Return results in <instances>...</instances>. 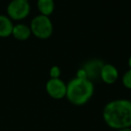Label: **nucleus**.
Instances as JSON below:
<instances>
[{
    "label": "nucleus",
    "instance_id": "obj_1",
    "mask_svg": "<svg viewBox=\"0 0 131 131\" xmlns=\"http://www.w3.org/2000/svg\"><path fill=\"white\" fill-rule=\"evenodd\" d=\"M102 118L108 127L116 130L131 127V101L117 99L109 102L103 108Z\"/></svg>",
    "mask_w": 131,
    "mask_h": 131
},
{
    "label": "nucleus",
    "instance_id": "obj_2",
    "mask_svg": "<svg viewBox=\"0 0 131 131\" xmlns=\"http://www.w3.org/2000/svg\"><path fill=\"white\" fill-rule=\"evenodd\" d=\"M94 93L93 83L89 79L72 78L67 84L66 98L75 106H82L87 103Z\"/></svg>",
    "mask_w": 131,
    "mask_h": 131
},
{
    "label": "nucleus",
    "instance_id": "obj_3",
    "mask_svg": "<svg viewBox=\"0 0 131 131\" xmlns=\"http://www.w3.org/2000/svg\"><path fill=\"white\" fill-rule=\"evenodd\" d=\"M31 34L40 40H47L53 34V24L49 16L39 15L31 20Z\"/></svg>",
    "mask_w": 131,
    "mask_h": 131
},
{
    "label": "nucleus",
    "instance_id": "obj_4",
    "mask_svg": "<svg viewBox=\"0 0 131 131\" xmlns=\"http://www.w3.org/2000/svg\"><path fill=\"white\" fill-rule=\"evenodd\" d=\"M31 12L29 1L26 0H12L6 8L7 16L11 20L20 21L25 19Z\"/></svg>",
    "mask_w": 131,
    "mask_h": 131
},
{
    "label": "nucleus",
    "instance_id": "obj_5",
    "mask_svg": "<svg viewBox=\"0 0 131 131\" xmlns=\"http://www.w3.org/2000/svg\"><path fill=\"white\" fill-rule=\"evenodd\" d=\"M46 92L55 100H61L66 98L67 84L60 78H49L46 83Z\"/></svg>",
    "mask_w": 131,
    "mask_h": 131
},
{
    "label": "nucleus",
    "instance_id": "obj_6",
    "mask_svg": "<svg viewBox=\"0 0 131 131\" xmlns=\"http://www.w3.org/2000/svg\"><path fill=\"white\" fill-rule=\"evenodd\" d=\"M100 78L106 84H113L118 78V71L112 64H103L101 69Z\"/></svg>",
    "mask_w": 131,
    "mask_h": 131
},
{
    "label": "nucleus",
    "instance_id": "obj_7",
    "mask_svg": "<svg viewBox=\"0 0 131 131\" xmlns=\"http://www.w3.org/2000/svg\"><path fill=\"white\" fill-rule=\"evenodd\" d=\"M103 63L100 60H92L86 63L83 67L84 70L86 71L88 75V79L93 82V79H95L96 77H100L101 69H102Z\"/></svg>",
    "mask_w": 131,
    "mask_h": 131
},
{
    "label": "nucleus",
    "instance_id": "obj_8",
    "mask_svg": "<svg viewBox=\"0 0 131 131\" xmlns=\"http://www.w3.org/2000/svg\"><path fill=\"white\" fill-rule=\"evenodd\" d=\"M12 35L18 40H26L31 37V31L30 26L24 24H18L14 25Z\"/></svg>",
    "mask_w": 131,
    "mask_h": 131
},
{
    "label": "nucleus",
    "instance_id": "obj_9",
    "mask_svg": "<svg viewBox=\"0 0 131 131\" xmlns=\"http://www.w3.org/2000/svg\"><path fill=\"white\" fill-rule=\"evenodd\" d=\"M14 24L7 15H0V37L7 38L11 36Z\"/></svg>",
    "mask_w": 131,
    "mask_h": 131
},
{
    "label": "nucleus",
    "instance_id": "obj_10",
    "mask_svg": "<svg viewBox=\"0 0 131 131\" xmlns=\"http://www.w3.org/2000/svg\"><path fill=\"white\" fill-rule=\"evenodd\" d=\"M37 8L40 15L50 16L55 9L54 0H37Z\"/></svg>",
    "mask_w": 131,
    "mask_h": 131
},
{
    "label": "nucleus",
    "instance_id": "obj_11",
    "mask_svg": "<svg viewBox=\"0 0 131 131\" xmlns=\"http://www.w3.org/2000/svg\"><path fill=\"white\" fill-rule=\"evenodd\" d=\"M121 82L124 87L127 88V89L131 90V69L130 68H129L127 71H126L125 74L122 75Z\"/></svg>",
    "mask_w": 131,
    "mask_h": 131
},
{
    "label": "nucleus",
    "instance_id": "obj_12",
    "mask_svg": "<svg viewBox=\"0 0 131 131\" xmlns=\"http://www.w3.org/2000/svg\"><path fill=\"white\" fill-rule=\"evenodd\" d=\"M61 75V69L58 66H53L49 69V77L50 78H59Z\"/></svg>",
    "mask_w": 131,
    "mask_h": 131
},
{
    "label": "nucleus",
    "instance_id": "obj_13",
    "mask_svg": "<svg viewBox=\"0 0 131 131\" xmlns=\"http://www.w3.org/2000/svg\"><path fill=\"white\" fill-rule=\"evenodd\" d=\"M77 77V78H81V79H88L87 73H86V71L84 70V68L78 69V71H77V77Z\"/></svg>",
    "mask_w": 131,
    "mask_h": 131
},
{
    "label": "nucleus",
    "instance_id": "obj_14",
    "mask_svg": "<svg viewBox=\"0 0 131 131\" xmlns=\"http://www.w3.org/2000/svg\"><path fill=\"white\" fill-rule=\"evenodd\" d=\"M117 131H131V127H124V128L118 129Z\"/></svg>",
    "mask_w": 131,
    "mask_h": 131
},
{
    "label": "nucleus",
    "instance_id": "obj_15",
    "mask_svg": "<svg viewBox=\"0 0 131 131\" xmlns=\"http://www.w3.org/2000/svg\"><path fill=\"white\" fill-rule=\"evenodd\" d=\"M127 64H128L129 68L131 69V55L129 56V58H128V60H127Z\"/></svg>",
    "mask_w": 131,
    "mask_h": 131
},
{
    "label": "nucleus",
    "instance_id": "obj_16",
    "mask_svg": "<svg viewBox=\"0 0 131 131\" xmlns=\"http://www.w3.org/2000/svg\"><path fill=\"white\" fill-rule=\"evenodd\" d=\"M26 1H29V0H26Z\"/></svg>",
    "mask_w": 131,
    "mask_h": 131
}]
</instances>
